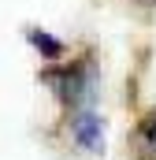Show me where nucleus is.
Segmentation results:
<instances>
[{"label":"nucleus","instance_id":"1","mask_svg":"<svg viewBox=\"0 0 156 160\" xmlns=\"http://www.w3.org/2000/svg\"><path fill=\"white\" fill-rule=\"evenodd\" d=\"M41 82L56 97L60 116L85 108V104H97V93H100V71H97L93 52H78V56L63 52L60 60H48L41 67Z\"/></svg>","mask_w":156,"mask_h":160},{"label":"nucleus","instance_id":"2","mask_svg":"<svg viewBox=\"0 0 156 160\" xmlns=\"http://www.w3.org/2000/svg\"><path fill=\"white\" fill-rule=\"evenodd\" d=\"M63 134L67 142L75 145L78 153L85 157H104V145H108V123H104V112L97 104H85V108H75V112H63Z\"/></svg>","mask_w":156,"mask_h":160},{"label":"nucleus","instance_id":"3","mask_svg":"<svg viewBox=\"0 0 156 160\" xmlns=\"http://www.w3.org/2000/svg\"><path fill=\"white\" fill-rule=\"evenodd\" d=\"M130 160H156V108H149L130 130Z\"/></svg>","mask_w":156,"mask_h":160},{"label":"nucleus","instance_id":"4","mask_svg":"<svg viewBox=\"0 0 156 160\" xmlns=\"http://www.w3.org/2000/svg\"><path fill=\"white\" fill-rule=\"evenodd\" d=\"M130 4H138V8H156V0H130Z\"/></svg>","mask_w":156,"mask_h":160}]
</instances>
